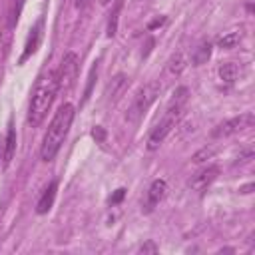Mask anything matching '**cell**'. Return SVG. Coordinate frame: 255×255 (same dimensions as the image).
I'll use <instances>...</instances> for the list:
<instances>
[{
    "mask_svg": "<svg viewBox=\"0 0 255 255\" xmlns=\"http://www.w3.org/2000/svg\"><path fill=\"white\" fill-rule=\"evenodd\" d=\"M74 106L72 104H64L58 108L56 116L52 118L50 126H48V131L44 135V141H42V149H40V155L44 161H52L56 157V153L60 151L68 131H70V126H72V120H74Z\"/></svg>",
    "mask_w": 255,
    "mask_h": 255,
    "instance_id": "6da1fadb",
    "label": "cell"
},
{
    "mask_svg": "<svg viewBox=\"0 0 255 255\" xmlns=\"http://www.w3.org/2000/svg\"><path fill=\"white\" fill-rule=\"evenodd\" d=\"M56 92H58V84H56V72H48V74H42L34 86V92H32V98H30V106H28V124L32 128H38L54 98H56Z\"/></svg>",
    "mask_w": 255,
    "mask_h": 255,
    "instance_id": "7a4b0ae2",
    "label": "cell"
},
{
    "mask_svg": "<svg viewBox=\"0 0 255 255\" xmlns=\"http://www.w3.org/2000/svg\"><path fill=\"white\" fill-rule=\"evenodd\" d=\"M187 98H189V92H187V88H183V86H179V88L171 94L163 118H161L159 124L151 129V133H149V137H147V149H149V151L157 149V147L163 143V139L167 137V133L171 131V128L175 126V122L179 120V116H181V112H183V108H185V104H187Z\"/></svg>",
    "mask_w": 255,
    "mask_h": 255,
    "instance_id": "3957f363",
    "label": "cell"
},
{
    "mask_svg": "<svg viewBox=\"0 0 255 255\" xmlns=\"http://www.w3.org/2000/svg\"><path fill=\"white\" fill-rule=\"evenodd\" d=\"M159 84L157 82H149V84H145L137 94H135V98H133V102H131V106L128 108V112H126V120L128 122H139L141 118H143V114L149 110V106L155 102V98L159 96Z\"/></svg>",
    "mask_w": 255,
    "mask_h": 255,
    "instance_id": "277c9868",
    "label": "cell"
},
{
    "mask_svg": "<svg viewBox=\"0 0 255 255\" xmlns=\"http://www.w3.org/2000/svg\"><path fill=\"white\" fill-rule=\"evenodd\" d=\"M78 56L74 52H66L62 56L60 68L56 70V84H58V92H70L78 80Z\"/></svg>",
    "mask_w": 255,
    "mask_h": 255,
    "instance_id": "5b68a950",
    "label": "cell"
},
{
    "mask_svg": "<svg viewBox=\"0 0 255 255\" xmlns=\"http://www.w3.org/2000/svg\"><path fill=\"white\" fill-rule=\"evenodd\" d=\"M253 122H255L253 114H251V112H245V114H241V116H235V118L225 120V122H221L219 126H215V128L211 129V137H215V139H219V137H229V135H233V133H239V131L251 128Z\"/></svg>",
    "mask_w": 255,
    "mask_h": 255,
    "instance_id": "8992f818",
    "label": "cell"
},
{
    "mask_svg": "<svg viewBox=\"0 0 255 255\" xmlns=\"http://www.w3.org/2000/svg\"><path fill=\"white\" fill-rule=\"evenodd\" d=\"M217 175H219V167L217 165H207V167L199 169L197 173H193L191 179L187 181V185L195 191H203V189H207V185H211L217 179Z\"/></svg>",
    "mask_w": 255,
    "mask_h": 255,
    "instance_id": "52a82bcc",
    "label": "cell"
},
{
    "mask_svg": "<svg viewBox=\"0 0 255 255\" xmlns=\"http://www.w3.org/2000/svg\"><path fill=\"white\" fill-rule=\"evenodd\" d=\"M42 36H44V20H38L36 26L30 30V36H28V40H26L24 54H22L20 62H26V60L38 50V46H40V42H42Z\"/></svg>",
    "mask_w": 255,
    "mask_h": 255,
    "instance_id": "ba28073f",
    "label": "cell"
},
{
    "mask_svg": "<svg viewBox=\"0 0 255 255\" xmlns=\"http://www.w3.org/2000/svg\"><path fill=\"white\" fill-rule=\"evenodd\" d=\"M165 193H167V183L163 181V179H155L151 185H149V189H147V201H145V211H151L163 197H165Z\"/></svg>",
    "mask_w": 255,
    "mask_h": 255,
    "instance_id": "9c48e42d",
    "label": "cell"
},
{
    "mask_svg": "<svg viewBox=\"0 0 255 255\" xmlns=\"http://www.w3.org/2000/svg\"><path fill=\"white\" fill-rule=\"evenodd\" d=\"M56 189H58V183H56V181H52V183L44 189L42 197H40L38 203H36V211H38L40 215H44V213H48V211L52 209L54 199H56Z\"/></svg>",
    "mask_w": 255,
    "mask_h": 255,
    "instance_id": "30bf717a",
    "label": "cell"
},
{
    "mask_svg": "<svg viewBox=\"0 0 255 255\" xmlns=\"http://www.w3.org/2000/svg\"><path fill=\"white\" fill-rule=\"evenodd\" d=\"M12 26H8L4 22V26L0 28V60H6L8 52H10V46H12Z\"/></svg>",
    "mask_w": 255,
    "mask_h": 255,
    "instance_id": "8fae6325",
    "label": "cell"
},
{
    "mask_svg": "<svg viewBox=\"0 0 255 255\" xmlns=\"http://www.w3.org/2000/svg\"><path fill=\"white\" fill-rule=\"evenodd\" d=\"M124 8V0H116L112 12H110V18H108V36L114 38L116 32H118V22H120V12Z\"/></svg>",
    "mask_w": 255,
    "mask_h": 255,
    "instance_id": "7c38bea8",
    "label": "cell"
},
{
    "mask_svg": "<svg viewBox=\"0 0 255 255\" xmlns=\"http://www.w3.org/2000/svg\"><path fill=\"white\" fill-rule=\"evenodd\" d=\"M209 56H211V44H209V42H201V44L193 50L191 62H193V66H201V64H205V62L209 60Z\"/></svg>",
    "mask_w": 255,
    "mask_h": 255,
    "instance_id": "4fadbf2b",
    "label": "cell"
},
{
    "mask_svg": "<svg viewBox=\"0 0 255 255\" xmlns=\"http://www.w3.org/2000/svg\"><path fill=\"white\" fill-rule=\"evenodd\" d=\"M14 153H16V129L10 126L8 133H6V143H4V163L6 165L12 161Z\"/></svg>",
    "mask_w": 255,
    "mask_h": 255,
    "instance_id": "5bb4252c",
    "label": "cell"
},
{
    "mask_svg": "<svg viewBox=\"0 0 255 255\" xmlns=\"http://www.w3.org/2000/svg\"><path fill=\"white\" fill-rule=\"evenodd\" d=\"M237 74H239V68H237V64H233V62H225V64L219 66V78H221L225 84H233V82L237 80Z\"/></svg>",
    "mask_w": 255,
    "mask_h": 255,
    "instance_id": "9a60e30c",
    "label": "cell"
},
{
    "mask_svg": "<svg viewBox=\"0 0 255 255\" xmlns=\"http://www.w3.org/2000/svg\"><path fill=\"white\" fill-rule=\"evenodd\" d=\"M126 76L124 74H118L116 78H112V82L108 84V88H106V96H108V100H114L120 92H122V88L126 86Z\"/></svg>",
    "mask_w": 255,
    "mask_h": 255,
    "instance_id": "2e32d148",
    "label": "cell"
},
{
    "mask_svg": "<svg viewBox=\"0 0 255 255\" xmlns=\"http://www.w3.org/2000/svg\"><path fill=\"white\" fill-rule=\"evenodd\" d=\"M239 40H241V30H233V32L223 34V36L217 40V46L227 50V48H233L235 44H239Z\"/></svg>",
    "mask_w": 255,
    "mask_h": 255,
    "instance_id": "e0dca14e",
    "label": "cell"
},
{
    "mask_svg": "<svg viewBox=\"0 0 255 255\" xmlns=\"http://www.w3.org/2000/svg\"><path fill=\"white\" fill-rule=\"evenodd\" d=\"M24 2L26 0H14L12 2V6H10V10H8V16H6V24L8 26H16V22H18V18H20V12H22V8H24Z\"/></svg>",
    "mask_w": 255,
    "mask_h": 255,
    "instance_id": "ac0fdd59",
    "label": "cell"
},
{
    "mask_svg": "<svg viewBox=\"0 0 255 255\" xmlns=\"http://www.w3.org/2000/svg\"><path fill=\"white\" fill-rule=\"evenodd\" d=\"M183 68H185L183 56H181V54H175V56L169 60V72H171V74H179Z\"/></svg>",
    "mask_w": 255,
    "mask_h": 255,
    "instance_id": "d6986e66",
    "label": "cell"
},
{
    "mask_svg": "<svg viewBox=\"0 0 255 255\" xmlns=\"http://www.w3.org/2000/svg\"><path fill=\"white\" fill-rule=\"evenodd\" d=\"M215 147H203V149H199L195 155H193V163H201V161H205V159H209V157H213L215 155Z\"/></svg>",
    "mask_w": 255,
    "mask_h": 255,
    "instance_id": "ffe728a7",
    "label": "cell"
},
{
    "mask_svg": "<svg viewBox=\"0 0 255 255\" xmlns=\"http://www.w3.org/2000/svg\"><path fill=\"white\" fill-rule=\"evenodd\" d=\"M96 76H98V64H94V66H92V70H90V78H88V88H86L84 100H88V98H90V92H92V86H94Z\"/></svg>",
    "mask_w": 255,
    "mask_h": 255,
    "instance_id": "44dd1931",
    "label": "cell"
},
{
    "mask_svg": "<svg viewBox=\"0 0 255 255\" xmlns=\"http://www.w3.org/2000/svg\"><path fill=\"white\" fill-rule=\"evenodd\" d=\"M124 195H126V189L124 187H120V189H116V193L110 197V203L112 205H116V203H120L122 199H124Z\"/></svg>",
    "mask_w": 255,
    "mask_h": 255,
    "instance_id": "7402d4cb",
    "label": "cell"
},
{
    "mask_svg": "<svg viewBox=\"0 0 255 255\" xmlns=\"http://www.w3.org/2000/svg\"><path fill=\"white\" fill-rule=\"evenodd\" d=\"M92 135H94L96 141H104V139H106V131H104V128H100V126L92 129Z\"/></svg>",
    "mask_w": 255,
    "mask_h": 255,
    "instance_id": "603a6c76",
    "label": "cell"
},
{
    "mask_svg": "<svg viewBox=\"0 0 255 255\" xmlns=\"http://www.w3.org/2000/svg\"><path fill=\"white\" fill-rule=\"evenodd\" d=\"M139 253H157V247H155L153 241H147L145 245L139 247Z\"/></svg>",
    "mask_w": 255,
    "mask_h": 255,
    "instance_id": "cb8c5ba5",
    "label": "cell"
},
{
    "mask_svg": "<svg viewBox=\"0 0 255 255\" xmlns=\"http://www.w3.org/2000/svg\"><path fill=\"white\" fill-rule=\"evenodd\" d=\"M253 157V149H245L241 155H239V161H249Z\"/></svg>",
    "mask_w": 255,
    "mask_h": 255,
    "instance_id": "d4e9b609",
    "label": "cell"
},
{
    "mask_svg": "<svg viewBox=\"0 0 255 255\" xmlns=\"http://www.w3.org/2000/svg\"><path fill=\"white\" fill-rule=\"evenodd\" d=\"M251 189H253V185L249 183V185H245V187H241L239 191H241V193H251Z\"/></svg>",
    "mask_w": 255,
    "mask_h": 255,
    "instance_id": "484cf974",
    "label": "cell"
},
{
    "mask_svg": "<svg viewBox=\"0 0 255 255\" xmlns=\"http://www.w3.org/2000/svg\"><path fill=\"white\" fill-rule=\"evenodd\" d=\"M86 2H88V0H76V6H78V8H82Z\"/></svg>",
    "mask_w": 255,
    "mask_h": 255,
    "instance_id": "4316f807",
    "label": "cell"
},
{
    "mask_svg": "<svg viewBox=\"0 0 255 255\" xmlns=\"http://www.w3.org/2000/svg\"><path fill=\"white\" fill-rule=\"evenodd\" d=\"M100 2H102V4H108V2H112V0H100Z\"/></svg>",
    "mask_w": 255,
    "mask_h": 255,
    "instance_id": "83f0119b",
    "label": "cell"
}]
</instances>
